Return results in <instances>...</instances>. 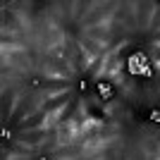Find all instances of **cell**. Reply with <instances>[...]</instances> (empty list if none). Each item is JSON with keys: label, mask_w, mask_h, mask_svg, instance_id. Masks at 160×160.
Listing matches in <instances>:
<instances>
[{"label": "cell", "mask_w": 160, "mask_h": 160, "mask_svg": "<svg viewBox=\"0 0 160 160\" xmlns=\"http://www.w3.org/2000/svg\"><path fill=\"white\" fill-rule=\"evenodd\" d=\"M148 120H151V122H158V124H160V110H151V112H148Z\"/></svg>", "instance_id": "cell-2"}, {"label": "cell", "mask_w": 160, "mask_h": 160, "mask_svg": "<svg viewBox=\"0 0 160 160\" xmlns=\"http://www.w3.org/2000/svg\"><path fill=\"white\" fill-rule=\"evenodd\" d=\"M96 91H98V96L103 100L115 98V86L110 84V81H98V84H96Z\"/></svg>", "instance_id": "cell-1"}]
</instances>
